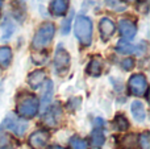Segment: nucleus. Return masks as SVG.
<instances>
[{"label":"nucleus","mask_w":150,"mask_h":149,"mask_svg":"<svg viewBox=\"0 0 150 149\" xmlns=\"http://www.w3.org/2000/svg\"><path fill=\"white\" fill-rule=\"evenodd\" d=\"M74 32L80 44L88 46L92 41V21L87 16H76L74 23Z\"/></svg>","instance_id":"nucleus-1"},{"label":"nucleus","mask_w":150,"mask_h":149,"mask_svg":"<svg viewBox=\"0 0 150 149\" xmlns=\"http://www.w3.org/2000/svg\"><path fill=\"white\" fill-rule=\"evenodd\" d=\"M16 110H17V114L23 119H32L37 115V112H38L40 103L34 95L25 94L21 98H18Z\"/></svg>","instance_id":"nucleus-2"},{"label":"nucleus","mask_w":150,"mask_h":149,"mask_svg":"<svg viewBox=\"0 0 150 149\" xmlns=\"http://www.w3.org/2000/svg\"><path fill=\"white\" fill-rule=\"evenodd\" d=\"M54 34H55L54 24H52V23L42 24V25L36 31V33H34L32 45H33V48L37 50L45 49V48L49 46V44L52 42Z\"/></svg>","instance_id":"nucleus-3"},{"label":"nucleus","mask_w":150,"mask_h":149,"mask_svg":"<svg viewBox=\"0 0 150 149\" xmlns=\"http://www.w3.org/2000/svg\"><path fill=\"white\" fill-rule=\"evenodd\" d=\"M128 90L134 96H142L148 92V81L144 74H133L128 81Z\"/></svg>","instance_id":"nucleus-4"},{"label":"nucleus","mask_w":150,"mask_h":149,"mask_svg":"<svg viewBox=\"0 0 150 149\" xmlns=\"http://www.w3.org/2000/svg\"><path fill=\"white\" fill-rule=\"evenodd\" d=\"M1 127L8 129V131L13 132V133H16L17 136H23V135L25 133L26 128H28V124H26L23 119H17L13 115H8L7 118L4 119V121H3Z\"/></svg>","instance_id":"nucleus-5"},{"label":"nucleus","mask_w":150,"mask_h":149,"mask_svg":"<svg viewBox=\"0 0 150 149\" xmlns=\"http://www.w3.org/2000/svg\"><path fill=\"white\" fill-rule=\"evenodd\" d=\"M70 65V54L69 52L62 46V45H58V48L55 49L54 53V66L58 71L66 70Z\"/></svg>","instance_id":"nucleus-6"},{"label":"nucleus","mask_w":150,"mask_h":149,"mask_svg":"<svg viewBox=\"0 0 150 149\" xmlns=\"http://www.w3.org/2000/svg\"><path fill=\"white\" fill-rule=\"evenodd\" d=\"M119 32L121 34L122 40L130 41V40L134 38L136 33H137V26L129 18H121L119 21Z\"/></svg>","instance_id":"nucleus-7"},{"label":"nucleus","mask_w":150,"mask_h":149,"mask_svg":"<svg viewBox=\"0 0 150 149\" xmlns=\"http://www.w3.org/2000/svg\"><path fill=\"white\" fill-rule=\"evenodd\" d=\"M49 139H50L49 132L45 131V129H40V131H36L34 133L30 135V137H29V145L33 149H45Z\"/></svg>","instance_id":"nucleus-8"},{"label":"nucleus","mask_w":150,"mask_h":149,"mask_svg":"<svg viewBox=\"0 0 150 149\" xmlns=\"http://www.w3.org/2000/svg\"><path fill=\"white\" fill-rule=\"evenodd\" d=\"M61 119H62V110L58 104L50 107L49 110H46L44 115V121L46 126L49 127H57L59 124Z\"/></svg>","instance_id":"nucleus-9"},{"label":"nucleus","mask_w":150,"mask_h":149,"mask_svg":"<svg viewBox=\"0 0 150 149\" xmlns=\"http://www.w3.org/2000/svg\"><path fill=\"white\" fill-rule=\"evenodd\" d=\"M116 31V25L115 23L108 17H103L99 23V32H100V36L103 41H107L108 38H111L112 34Z\"/></svg>","instance_id":"nucleus-10"},{"label":"nucleus","mask_w":150,"mask_h":149,"mask_svg":"<svg viewBox=\"0 0 150 149\" xmlns=\"http://www.w3.org/2000/svg\"><path fill=\"white\" fill-rule=\"evenodd\" d=\"M69 9L67 0H52L49 4V12L53 16H63Z\"/></svg>","instance_id":"nucleus-11"},{"label":"nucleus","mask_w":150,"mask_h":149,"mask_svg":"<svg viewBox=\"0 0 150 149\" xmlns=\"http://www.w3.org/2000/svg\"><path fill=\"white\" fill-rule=\"evenodd\" d=\"M46 81V74L44 70H34L33 73L29 74L28 77V83L32 89H38L44 84V82Z\"/></svg>","instance_id":"nucleus-12"},{"label":"nucleus","mask_w":150,"mask_h":149,"mask_svg":"<svg viewBox=\"0 0 150 149\" xmlns=\"http://www.w3.org/2000/svg\"><path fill=\"white\" fill-rule=\"evenodd\" d=\"M86 71H87V74H90V75H92V77L100 75L101 71H103V61H101V58L93 57L92 60L90 61V63H88Z\"/></svg>","instance_id":"nucleus-13"},{"label":"nucleus","mask_w":150,"mask_h":149,"mask_svg":"<svg viewBox=\"0 0 150 149\" xmlns=\"http://www.w3.org/2000/svg\"><path fill=\"white\" fill-rule=\"evenodd\" d=\"M130 111H132L133 118H134L137 121H141V123H142V121L146 119L145 107H144V104L141 102H138V100H136V102L132 103V106H130Z\"/></svg>","instance_id":"nucleus-14"},{"label":"nucleus","mask_w":150,"mask_h":149,"mask_svg":"<svg viewBox=\"0 0 150 149\" xmlns=\"http://www.w3.org/2000/svg\"><path fill=\"white\" fill-rule=\"evenodd\" d=\"M44 94H42V100H41V106L46 107L50 103V100L53 99V92H54V87H53V82L52 81H45L44 82Z\"/></svg>","instance_id":"nucleus-15"},{"label":"nucleus","mask_w":150,"mask_h":149,"mask_svg":"<svg viewBox=\"0 0 150 149\" xmlns=\"http://www.w3.org/2000/svg\"><path fill=\"white\" fill-rule=\"evenodd\" d=\"M13 32H15V25H13V23L9 18H5L1 25V40L3 41L9 40L11 36L13 34Z\"/></svg>","instance_id":"nucleus-16"},{"label":"nucleus","mask_w":150,"mask_h":149,"mask_svg":"<svg viewBox=\"0 0 150 149\" xmlns=\"http://www.w3.org/2000/svg\"><path fill=\"white\" fill-rule=\"evenodd\" d=\"M104 141H105V137H104L101 128H95L93 132L91 133V144L95 148H100L104 144Z\"/></svg>","instance_id":"nucleus-17"},{"label":"nucleus","mask_w":150,"mask_h":149,"mask_svg":"<svg viewBox=\"0 0 150 149\" xmlns=\"http://www.w3.org/2000/svg\"><path fill=\"white\" fill-rule=\"evenodd\" d=\"M12 61V50L8 46H1L0 48V66L7 67Z\"/></svg>","instance_id":"nucleus-18"},{"label":"nucleus","mask_w":150,"mask_h":149,"mask_svg":"<svg viewBox=\"0 0 150 149\" xmlns=\"http://www.w3.org/2000/svg\"><path fill=\"white\" fill-rule=\"evenodd\" d=\"M116 50L119 53H121V54H130V53H133L136 50V48L127 40H121V41L117 42Z\"/></svg>","instance_id":"nucleus-19"},{"label":"nucleus","mask_w":150,"mask_h":149,"mask_svg":"<svg viewBox=\"0 0 150 149\" xmlns=\"http://www.w3.org/2000/svg\"><path fill=\"white\" fill-rule=\"evenodd\" d=\"M121 144L125 149H134L138 145V137L136 135H128L122 139Z\"/></svg>","instance_id":"nucleus-20"},{"label":"nucleus","mask_w":150,"mask_h":149,"mask_svg":"<svg viewBox=\"0 0 150 149\" xmlns=\"http://www.w3.org/2000/svg\"><path fill=\"white\" fill-rule=\"evenodd\" d=\"M69 144H70L71 149H90V148H88V143L86 141V140L78 137V136L71 137Z\"/></svg>","instance_id":"nucleus-21"},{"label":"nucleus","mask_w":150,"mask_h":149,"mask_svg":"<svg viewBox=\"0 0 150 149\" xmlns=\"http://www.w3.org/2000/svg\"><path fill=\"white\" fill-rule=\"evenodd\" d=\"M115 126L119 131H127L129 128V121L127 120V118L122 115H117L115 118Z\"/></svg>","instance_id":"nucleus-22"},{"label":"nucleus","mask_w":150,"mask_h":149,"mask_svg":"<svg viewBox=\"0 0 150 149\" xmlns=\"http://www.w3.org/2000/svg\"><path fill=\"white\" fill-rule=\"evenodd\" d=\"M138 145L141 149H150V135L149 132H144L138 137Z\"/></svg>","instance_id":"nucleus-23"},{"label":"nucleus","mask_w":150,"mask_h":149,"mask_svg":"<svg viewBox=\"0 0 150 149\" xmlns=\"http://www.w3.org/2000/svg\"><path fill=\"white\" fill-rule=\"evenodd\" d=\"M105 3L109 8H112L115 11H124L127 8V5L122 4L120 0H105Z\"/></svg>","instance_id":"nucleus-24"},{"label":"nucleus","mask_w":150,"mask_h":149,"mask_svg":"<svg viewBox=\"0 0 150 149\" xmlns=\"http://www.w3.org/2000/svg\"><path fill=\"white\" fill-rule=\"evenodd\" d=\"M121 66L124 70H132L133 67H134V61H133V58H125L124 61L121 62Z\"/></svg>","instance_id":"nucleus-25"},{"label":"nucleus","mask_w":150,"mask_h":149,"mask_svg":"<svg viewBox=\"0 0 150 149\" xmlns=\"http://www.w3.org/2000/svg\"><path fill=\"white\" fill-rule=\"evenodd\" d=\"M8 144H9V139H8V136L0 133V148L5 149V148L8 147Z\"/></svg>","instance_id":"nucleus-26"},{"label":"nucleus","mask_w":150,"mask_h":149,"mask_svg":"<svg viewBox=\"0 0 150 149\" xmlns=\"http://www.w3.org/2000/svg\"><path fill=\"white\" fill-rule=\"evenodd\" d=\"M50 149H65V148H62V147H59V145H54V147H52Z\"/></svg>","instance_id":"nucleus-27"},{"label":"nucleus","mask_w":150,"mask_h":149,"mask_svg":"<svg viewBox=\"0 0 150 149\" xmlns=\"http://www.w3.org/2000/svg\"><path fill=\"white\" fill-rule=\"evenodd\" d=\"M125 1H133V0H125Z\"/></svg>","instance_id":"nucleus-28"},{"label":"nucleus","mask_w":150,"mask_h":149,"mask_svg":"<svg viewBox=\"0 0 150 149\" xmlns=\"http://www.w3.org/2000/svg\"><path fill=\"white\" fill-rule=\"evenodd\" d=\"M1 1H3V0H0V5H1Z\"/></svg>","instance_id":"nucleus-29"},{"label":"nucleus","mask_w":150,"mask_h":149,"mask_svg":"<svg viewBox=\"0 0 150 149\" xmlns=\"http://www.w3.org/2000/svg\"><path fill=\"white\" fill-rule=\"evenodd\" d=\"M23 1H24V0H23Z\"/></svg>","instance_id":"nucleus-30"}]
</instances>
